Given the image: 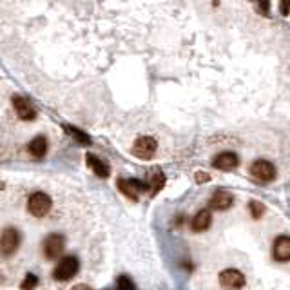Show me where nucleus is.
Returning <instances> with one entry per match:
<instances>
[{
    "mask_svg": "<svg viewBox=\"0 0 290 290\" xmlns=\"http://www.w3.org/2000/svg\"><path fill=\"white\" fill-rule=\"evenodd\" d=\"M259 6V9H261L263 13H268V8H270V4H268V0H256Z\"/></svg>",
    "mask_w": 290,
    "mask_h": 290,
    "instance_id": "21",
    "label": "nucleus"
},
{
    "mask_svg": "<svg viewBox=\"0 0 290 290\" xmlns=\"http://www.w3.org/2000/svg\"><path fill=\"white\" fill-rule=\"evenodd\" d=\"M78 272V259L72 256H65L58 261V265L54 267L53 277L56 281H69Z\"/></svg>",
    "mask_w": 290,
    "mask_h": 290,
    "instance_id": "3",
    "label": "nucleus"
},
{
    "mask_svg": "<svg viewBox=\"0 0 290 290\" xmlns=\"http://www.w3.org/2000/svg\"><path fill=\"white\" fill-rule=\"evenodd\" d=\"M118 189L122 190L127 198L138 199V194L149 189V185L138 180H123V178H120V180H118Z\"/></svg>",
    "mask_w": 290,
    "mask_h": 290,
    "instance_id": "9",
    "label": "nucleus"
},
{
    "mask_svg": "<svg viewBox=\"0 0 290 290\" xmlns=\"http://www.w3.org/2000/svg\"><path fill=\"white\" fill-rule=\"evenodd\" d=\"M36 285H38V277H36L35 274H27V276L24 277L22 283H20V288H22V290H33Z\"/></svg>",
    "mask_w": 290,
    "mask_h": 290,
    "instance_id": "17",
    "label": "nucleus"
},
{
    "mask_svg": "<svg viewBox=\"0 0 290 290\" xmlns=\"http://www.w3.org/2000/svg\"><path fill=\"white\" fill-rule=\"evenodd\" d=\"M67 131L71 132L72 136H77V138H78V141H80V143H89V138H87V136L84 134V132L77 131V129H69V127H67Z\"/></svg>",
    "mask_w": 290,
    "mask_h": 290,
    "instance_id": "20",
    "label": "nucleus"
},
{
    "mask_svg": "<svg viewBox=\"0 0 290 290\" xmlns=\"http://www.w3.org/2000/svg\"><path fill=\"white\" fill-rule=\"evenodd\" d=\"M51 198L44 192H35V194L29 196L27 199V212L33 214L35 218H42L51 210Z\"/></svg>",
    "mask_w": 290,
    "mask_h": 290,
    "instance_id": "1",
    "label": "nucleus"
},
{
    "mask_svg": "<svg viewBox=\"0 0 290 290\" xmlns=\"http://www.w3.org/2000/svg\"><path fill=\"white\" fill-rule=\"evenodd\" d=\"M63 249H65V240H63V236L51 234V236H47V238H45V241H44L45 258L58 259V256L63 252Z\"/></svg>",
    "mask_w": 290,
    "mask_h": 290,
    "instance_id": "6",
    "label": "nucleus"
},
{
    "mask_svg": "<svg viewBox=\"0 0 290 290\" xmlns=\"http://www.w3.org/2000/svg\"><path fill=\"white\" fill-rule=\"evenodd\" d=\"M263 212H265L263 203H259V201H250V214H252L254 220H259V218L263 216Z\"/></svg>",
    "mask_w": 290,
    "mask_h": 290,
    "instance_id": "18",
    "label": "nucleus"
},
{
    "mask_svg": "<svg viewBox=\"0 0 290 290\" xmlns=\"http://www.w3.org/2000/svg\"><path fill=\"white\" fill-rule=\"evenodd\" d=\"M220 283L227 290L241 288L245 285V276L240 270H236V268H227V270H223L220 274Z\"/></svg>",
    "mask_w": 290,
    "mask_h": 290,
    "instance_id": "7",
    "label": "nucleus"
},
{
    "mask_svg": "<svg viewBox=\"0 0 290 290\" xmlns=\"http://www.w3.org/2000/svg\"><path fill=\"white\" fill-rule=\"evenodd\" d=\"M281 13L288 15V0H281Z\"/></svg>",
    "mask_w": 290,
    "mask_h": 290,
    "instance_id": "23",
    "label": "nucleus"
},
{
    "mask_svg": "<svg viewBox=\"0 0 290 290\" xmlns=\"http://www.w3.org/2000/svg\"><path fill=\"white\" fill-rule=\"evenodd\" d=\"M27 151H29L31 156H35V158H44L45 153H47V141H45L44 136H36L35 140H31Z\"/></svg>",
    "mask_w": 290,
    "mask_h": 290,
    "instance_id": "15",
    "label": "nucleus"
},
{
    "mask_svg": "<svg viewBox=\"0 0 290 290\" xmlns=\"http://www.w3.org/2000/svg\"><path fill=\"white\" fill-rule=\"evenodd\" d=\"M163 183H165V176H163L162 172H154L153 178H151V189H153V194H156L160 189L163 187Z\"/></svg>",
    "mask_w": 290,
    "mask_h": 290,
    "instance_id": "16",
    "label": "nucleus"
},
{
    "mask_svg": "<svg viewBox=\"0 0 290 290\" xmlns=\"http://www.w3.org/2000/svg\"><path fill=\"white\" fill-rule=\"evenodd\" d=\"M75 290H91V288H87V286H82V285H78V286H75Z\"/></svg>",
    "mask_w": 290,
    "mask_h": 290,
    "instance_id": "24",
    "label": "nucleus"
},
{
    "mask_svg": "<svg viewBox=\"0 0 290 290\" xmlns=\"http://www.w3.org/2000/svg\"><path fill=\"white\" fill-rule=\"evenodd\" d=\"M2 279H4V277H2V272H0V283H2Z\"/></svg>",
    "mask_w": 290,
    "mask_h": 290,
    "instance_id": "25",
    "label": "nucleus"
},
{
    "mask_svg": "<svg viewBox=\"0 0 290 290\" xmlns=\"http://www.w3.org/2000/svg\"><path fill=\"white\" fill-rule=\"evenodd\" d=\"M238 156H236L234 153H222V154H218L216 158L212 160V165L216 169H220V171H232L234 167H238Z\"/></svg>",
    "mask_w": 290,
    "mask_h": 290,
    "instance_id": "12",
    "label": "nucleus"
},
{
    "mask_svg": "<svg viewBox=\"0 0 290 290\" xmlns=\"http://www.w3.org/2000/svg\"><path fill=\"white\" fill-rule=\"evenodd\" d=\"M18 245H20V234H18L17 229H13V227L4 229L2 234H0V254L4 258H8V256L17 252Z\"/></svg>",
    "mask_w": 290,
    "mask_h": 290,
    "instance_id": "2",
    "label": "nucleus"
},
{
    "mask_svg": "<svg viewBox=\"0 0 290 290\" xmlns=\"http://www.w3.org/2000/svg\"><path fill=\"white\" fill-rule=\"evenodd\" d=\"M210 180V176H208L207 172H198V174H196V181H198V183H203V181H208Z\"/></svg>",
    "mask_w": 290,
    "mask_h": 290,
    "instance_id": "22",
    "label": "nucleus"
},
{
    "mask_svg": "<svg viewBox=\"0 0 290 290\" xmlns=\"http://www.w3.org/2000/svg\"><path fill=\"white\" fill-rule=\"evenodd\" d=\"M116 290H136V288H134V285H132V281L129 279V277H127V276H120Z\"/></svg>",
    "mask_w": 290,
    "mask_h": 290,
    "instance_id": "19",
    "label": "nucleus"
},
{
    "mask_svg": "<svg viewBox=\"0 0 290 290\" xmlns=\"http://www.w3.org/2000/svg\"><path fill=\"white\" fill-rule=\"evenodd\" d=\"M272 254L276 261L285 263L290 259V238L288 236H279L276 241H274V249H272Z\"/></svg>",
    "mask_w": 290,
    "mask_h": 290,
    "instance_id": "10",
    "label": "nucleus"
},
{
    "mask_svg": "<svg viewBox=\"0 0 290 290\" xmlns=\"http://www.w3.org/2000/svg\"><path fill=\"white\" fill-rule=\"evenodd\" d=\"M86 162L87 165H89L93 171H95L96 176L100 178H107L109 176V167H107V163H104L100 158H96L95 154H87L86 156Z\"/></svg>",
    "mask_w": 290,
    "mask_h": 290,
    "instance_id": "14",
    "label": "nucleus"
},
{
    "mask_svg": "<svg viewBox=\"0 0 290 290\" xmlns=\"http://www.w3.org/2000/svg\"><path fill=\"white\" fill-rule=\"evenodd\" d=\"M156 149H158V143H156L154 138H151V136H140V138L134 141L132 153H134L136 158L151 160L154 156V153H156Z\"/></svg>",
    "mask_w": 290,
    "mask_h": 290,
    "instance_id": "4",
    "label": "nucleus"
},
{
    "mask_svg": "<svg viewBox=\"0 0 290 290\" xmlns=\"http://www.w3.org/2000/svg\"><path fill=\"white\" fill-rule=\"evenodd\" d=\"M210 223H212V214H210V210L203 208V210H198V212H196V216L192 218L190 227H192L194 232H203L210 227Z\"/></svg>",
    "mask_w": 290,
    "mask_h": 290,
    "instance_id": "13",
    "label": "nucleus"
},
{
    "mask_svg": "<svg viewBox=\"0 0 290 290\" xmlns=\"http://www.w3.org/2000/svg\"><path fill=\"white\" fill-rule=\"evenodd\" d=\"M250 174L258 181H272L276 178V167L267 160H256L250 165Z\"/></svg>",
    "mask_w": 290,
    "mask_h": 290,
    "instance_id": "5",
    "label": "nucleus"
},
{
    "mask_svg": "<svg viewBox=\"0 0 290 290\" xmlns=\"http://www.w3.org/2000/svg\"><path fill=\"white\" fill-rule=\"evenodd\" d=\"M11 102H13L15 113H17V116L20 118V120L29 122V120H33V118L36 116L35 105H33L27 98H24V96H13Z\"/></svg>",
    "mask_w": 290,
    "mask_h": 290,
    "instance_id": "8",
    "label": "nucleus"
},
{
    "mask_svg": "<svg viewBox=\"0 0 290 290\" xmlns=\"http://www.w3.org/2000/svg\"><path fill=\"white\" fill-rule=\"evenodd\" d=\"M232 203H234V198L229 190H216L210 198V207L214 210H227L232 207Z\"/></svg>",
    "mask_w": 290,
    "mask_h": 290,
    "instance_id": "11",
    "label": "nucleus"
}]
</instances>
